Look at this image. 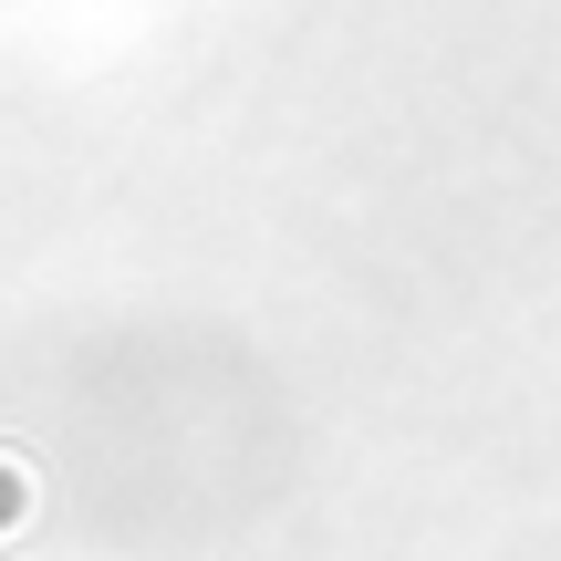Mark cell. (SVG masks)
Returning a JSON list of instances; mask_svg holds the SVG:
<instances>
[{
	"label": "cell",
	"mask_w": 561,
	"mask_h": 561,
	"mask_svg": "<svg viewBox=\"0 0 561 561\" xmlns=\"http://www.w3.org/2000/svg\"><path fill=\"white\" fill-rule=\"evenodd\" d=\"M11 520H21V468L0 458V530H11Z\"/></svg>",
	"instance_id": "obj_1"
}]
</instances>
